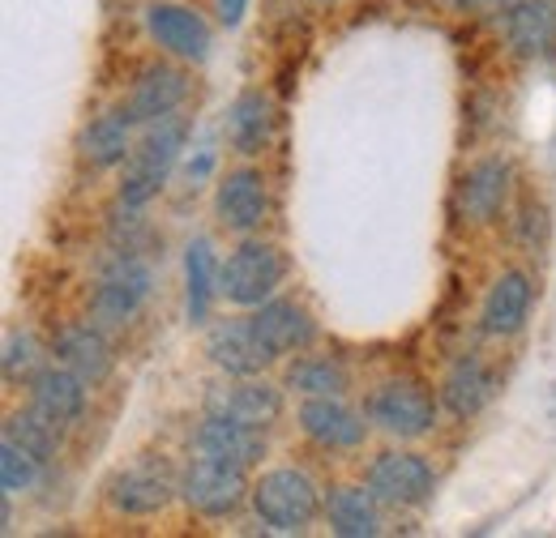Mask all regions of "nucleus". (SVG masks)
I'll return each instance as SVG.
<instances>
[{
    "label": "nucleus",
    "instance_id": "1",
    "mask_svg": "<svg viewBox=\"0 0 556 538\" xmlns=\"http://www.w3.org/2000/svg\"><path fill=\"white\" fill-rule=\"evenodd\" d=\"M185 141H189V120L185 116H163L154 125H141L138 145H134V154L125 163L121 205L141 209V205L154 202L163 193V184H167V176H172Z\"/></svg>",
    "mask_w": 556,
    "mask_h": 538
},
{
    "label": "nucleus",
    "instance_id": "2",
    "mask_svg": "<svg viewBox=\"0 0 556 538\" xmlns=\"http://www.w3.org/2000/svg\"><path fill=\"white\" fill-rule=\"evenodd\" d=\"M257 522L275 535H304L321 513H326V496L321 487L295 466H275L253 483L249 496Z\"/></svg>",
    "mask_w": 556,
    "mask_h": 538
},
{
    "label": "nucleus",
    "instance_id": "3",
    "mask_svg": "<svg viewBox=\"0 0 556 538\" xmlns=\"http://www.w3.org/2000/svg\"><path fill=\"white\" fill-rule=\"evenodd\" d=\"M154 291V269L141 253L116 248L103 266H99V282L90 291V321L99 330H121L141 312V304Z\"/></svg>",
    "mask_w": 556,
    "mask_h": 538
},
{
    "label": "nucleus",
    "instance_id": "4",
    "mask_svg": "<svg viewBox=\"0 0 556 538\" xmlns=\"http://www.w3.org/2000/svg\"><path fill=\"white\" fill-rule=\"evenodd\" d=\"M287 278V257L270 240H244L218 266V299L231 308H262Z\"/></svg>",
    "mask_w": 556,
    "mask_h": 538
},
{
    "label": "nucleus",
    "instance_id": "5",
    "mask_svg": "<svg viewBox=\"0 0 556 538\" xmlns=\"http://www.w3.org/2000/svg\"><path fill=\"white\" fill-rule=\"evenodd\" d=\"M364 414L377 432L394 436V440H424L437 427V402L428 394V385H419L416 376H390L381 381L368 402Z\"/></svg>",
    "mask_w": 556,
    "mask_h": 538
},
{
    "label": "nucleus",
    "instance_id": "6",
    "mask_svg": "<svg viewBox=\"0 0 556 538\" xmlns=\"http://www.w3.org/2000/svg\"><path fill=\"white\" fill-rule=\"evenodd\" d=\"M249 496H253L249 471L236 466V462H218V458L193 453L185 474H180V500L198 517H210V522H223V517L240 513Z\"/></svg>",
    "mask_w": 556,
    "mask_h": 538
},
{
    "label": "nucleus",
    "instance_id": "7",
    "mask_svg": "<svg viewBox=\"0 0 556 538\" xmlns=\"http://www.w3.org/2000/svg\"><path fill=\"white\" fill-rule=\"evenodd\" d=\"M103 496H108L112 513H121V517H154L180 496V478L163 458L141 453L108 478Z\"/></svg>",
    "mask_w": 556,
    "mask_h": 538
},
{
    "label": "nucleus",
    "instance_id": "8",
    "mask_svg": "<svg viewBox=\"0 0 556 538\" xmlns=\"http://www.w3.org/2000/svg\"><path fill=\"white\" fill-rule=\"evenodd\" d=\"M364 483L386 509H424L437 491V474L428 466V458L399 453V449L377 453L364 471Z\"/></svg>",
    "mask_w": 556,
    "mask_h": 538
},
{
    "label": "nucleus",
    "instance_id": "9",
    "mask_svg": "<svg viewBox=\"0 0 556 538\" xmlns=\"http://www.w3.org/2000/svg\"><path fill=\"white\" fill-rule=\"evenodd\" d=\"M509 184H514V163L505 154L476 158L454 184V218L467 227L496 222L505 202H509Z\"/></svg>",
    "mask_w": 556,
    "mask_h": 538
},
{
    "label": "nucleus",
    "instance_id": "10",
    "mask_svg": "<svg viewBox=\"0 0 556 538\" xmlns=\"http://www.w3.org/2000/svg\"><path fill=\"white\" fill-rule=\"evenodd\" d=\"M146 30H150V39H154L167 56H176V61H185V65H206L210 61L214 30H210V22L193 4H176V0H154V4H146Z\"/></svg>",
    "mask_w": 556,
    "mask_h": 538
},
{
    "label": "nucleus",
    "instance_id": "11",
    "mask_svg": "<svg viewBox=\"0 0 556 538\" xmlns=\"http://www.w3.org/2000/svg\"><path fill=\"white\" fill-rule=\"evenodd\" d=\"M295 423L304 432V440H313L326 453H355L368 436V414L351 410L343 394L330 398H304L295 410Z\"/></svg>",
    "mask_w": 556,
    "mask_h": 538
},
{
    "label": "nucleus",
    "instance_id": "12",
    "mask_svg": "<svg viewBox=\"0 0 556 538\" xmlns=\"http://www.w3.org/2000/svg\"><path fill=\"white\" fill-rule=\"evenodd\" d=\"M270 214V184L257 167H236L214 189V218L223 231L253 235Z\"/></svg>",
    "mask_w": 556,
    "mask_h": 538
},
{
    "label": "nucleus",
    "instance_id": "13",
    "mask_svg": "<svg viewBox=\"0 0 556 538\" xmlns=\"http://www.w3.org/2000/svg\"><path fill=\"white\" fill-rule=\"evenodd\" d=\"M206 414H223L236 423H253V427H270L282 414V389L257 376H227L206 389Z\"/></svg>",
    "mask_w": 556,
    "mask_h": 538
},
{
    "label": "nucleus",
    "instance_id": "14",
    "mask_svg": "<svg viewBox=\"0 0 556 538\" xmlns=\"http://www.w3.org/2000/svg\"><path fill=\"white\" fill-rule=\"evenodd\" d=\"M206 355L210 363L218 372H227V376H257V372H266L275 363V355L266 350L253 317H227V321L210 325Z\"/></svg>",
    "mask_w": 556,
    "mask_h": 538
},
{
    "label": "nucleus",
    "instance_id": "15",
    "mask_svg": "<svg viewBox=\"0 0 556 538\" xmlns=\"http://www.w3.org/2000/svg\"><path fill=\"white\" fill-rule=\"evenodd\" d=\"M193 453L218 458V462H236V466L253 471L266 458V427L236 423V419H223V414H206L202 427L193 432Z\"/></svg>",
    "mask_w": 556,
    "mask_h": 538
},
{
    "label": "nucleus",
    "instance_id": "16",
    "mask_svg": "<svg viewBox=\"0 0 556 538\" xmlns=\"http://www.w3.org/2000/svg\"><path fill=\"white\" fill-rule=\"evenodd\" d=\"M253 325L266 342V350L275 359H287V355H300L317 342V317L300 304V299H266L257 312H253Z\"/></svg>",
    "mask_w": 556,
    "mask_h": 538
},
{
    "label": "nucleus",
    "instance_id": "17",
    "mask_svg": "<svg viewBox=\"0 0 556 538\" xmlns=\"http://www.w3.org/2000/svg\"><path fill=\"white\" fill-rule=\"evenodd\" d=\"M185 99H189V77L180 68L154 61V65H146L138 73V81H134V90L125 99V112H129L134 125H154L163 116H176Z\"/></svg>",
    "mask_w": 556,
    "mask_h": 538
},
{
    "label": "nucleus",
    "instance_id": "18",
    "mask_svg": "<svg viewBox=\"0 0 556 538\" xmlns=\"http://www.w3.org/2000/svg\"><path fill=\"white\" fill-rule=\"evenodd\" d=\"M501 35L514 56H544L556 48V0H509L501 17Z\"/></svg>",
    "mask_w": 556,
    "mask_h": 538
},
{
    "label": "nucleus",
    "instance_id": "19",
    "mask_svg": "<svg viewBox=\"0 0 556 538\" xmlns=\"http://www.w3.org/2000/svg\"><path fill=\"white\" fill-rule=\"evenodd\" d=\"M531 278L522 269H505L484 295V308H480V325H484L488 337H514L527 317H531Z\"/></svg>",
    "mask_w": 556,
    "mask_h": 538
},
{
    "label": "nucleus",
    "instance_id": "20",
    "mask_svg": "<svg viewBox=\"0 0 556 538\" xmlns=\"http://www.w3.org/2000/svg\"><path fill=\"white\" fill-rule=\"evenodd\" d=\"M134 145H138V141H134V120H129V112L121 107V112L94 116V120L77 133V158H81L86 167H94V171H108V167L129 163Z\"/></svg>",
    "mask_w": 556,
    "mask_h": 538
},
{
    "label": "nucleus",
    "instance_id": "21",
    "mask_svg": "<svg viewBox=\"0 0 556 538\" xmlns=\"http://www.w3.org/2000/svg\"><path fill=\"white\" fill-rule=\"evenodd\" d=\"M496 394V376L480 355H463L450 363L445 381H441V406L454 414V419H476Z\"/></svg>",
    "mask_w": 556,
    "mask_h": 538
},
{
    "label": "nucleus",
    "instance_id": "22",
    "mask_svg": "<svg viewBox=\"0 0 556 538\" xmlns=\"http://www.w3.org/2000/svg\"><path fill=\"white\" fill-rule=\"evenodd\" d=\"M30 406L39 414H48L56 427H70L81 419L86 410V381L70 372L65 363H52V368H39L30 376Z\"/></svg>",
    "mask_w": 556,
    "mask_h": 538
},
{
    "label": "nucleus",
    "instance_id": "23",
    "mask_svg": "<svg viewBox=\"0 0 556 538\" xmlns=\"http://www.w3.org/2000/svg\"><path fill=\"white\" fill-rule=\"evenodd\" d=\"M326 522L339 538H377L381 535V500L355 483H339L326 491Z\"/></svg>",
    "mask_w": 556,
    "mask_h": 538
},
{
    "label": "nucleus",
    "instance_id": "24",
    "mask_svg": "<svg viewBox=\"0 0 556 538\" xmlns=\"http://www.w3.org/2000/svg\"><path fill=\"white\" fill-rule=\"evenodd\" d=\"M270 129H275V103H270V94H262V90L236 94V103L227 107V125H223L227 145H231L236 154L253 158V154H262V145L270 141Z\"/></svg>",
    "mask_w": 556,
    "mask_h": 538
},
{
    "label": "nucleus",
    "instance_id": "25",
    "mask_svg": "<svg viewBox=\"0 0 556 538\" xmlns=\"http://www.w3.org/2000/svg\"><path fill=\"white\" fill-rule=\"evenodd\" d=\"M52 355H56V363H65L70 372H77L86 385H99L112 372V346H108V337H103V330L94 321L61 330Z\"/></svg>",
    "mask_w": 556,
    "mask_h": 538
},
{
    "label": "nucleus",
    "instance_id": "26",
    "mask_svg": "<svg viewBox=\"0 0 556 538\" xmlns=\"http://www.w3.org/2000/svg\"><path fill=\"white\" fill-rule=\"evenodd\" d=\"M282 389H291V394H300V398L348 394L351 372L339 355H308V350H300V355L282 368Z\"/></svg>",
    "mask_w": 556,
    "mask_h": 538
},
{
    "label": "nucleus",
    "instance_id": "27",
    "mask_svg": "<svg viewBox=\"0 0 556 538\" xmlns=\"http://www.w3.org/2000/svg\"><path fill=\"white\" fill-rule=\"evenodd\" d=\"M214 295H218L214 248H210V240H193L185 248V308H189V325H206Z\"/></svg>",
    "mask_w": 556,
    "mask_h": 538
},
{
    "label": "nucleus",
    "instance_id": "28",
    "mask_svg": "<svg viewBox=\"0 0 556 538\" xmlns=\"http://www.w3.org/2000/svg\"><path fill=\"white\" fill-rule=\"evenodd\" d=\"M4 440H17L22 449H30L35 458H56V449H61V427L48 419V414H39L35 406L30 410H13L9 419H4Z\"/></svg>",
    "mask_w": 556,
    "mask_h": 538
},
{
    "label": "nucleus",
    "instance_id": "29",
    "mask_svg": "<svg viewBox=\"0 0 556 538\" xmlns=\"http://www.w3.org/2000/svg\"><path fill=\"white\" fill-rule=\"evenodd\" d=\"M39 471H43V458H35L30 449H22L17 440H4L0 445V487L4 496H22L39 483Z\"/></svg>",
    "mask_w": 556,
    "mask_h": 538
},
{
    "label": "nucleus",
    "instance_id": "30",
    "mask_svg": "<svg viewBox=\"0 0 556 538\" xmlns=\"http://www.w3.org/2000/svg\"><path fill=\"white\" fill-rule=\"evenodd\" d=\"M35 359H39V342H35V337L22 334V330H9V334H4V376H9V381L26 376V372L35 368Z\"/></svg>",
    "mask_w": 556,
    "mask_h": 538
},
{
    "label": "nucleus",
    "instance_id": "31",
    "mask_svg": "<svg viewBox=\"0 0 556 538\" xmlns=\"http://www.w3.org/2000/svg\"><path fill=\"white\" fill-rule=\"evenodd\" d=\"M214 9H218V22L227 30H236L244 22V13H249V0H214Z\"/></svg>",
    "mask_w": 556,
    "mask_h": 538
},
{
    "label": "nucleus",
    "instance_id": "32",
    "mask_svg": "<svg viewBox=\"0 0 556 538\" xmlns=\"http://www.w3.org/2000/svg\"><path fill=\"white\" fill-rule=\"evenodd\" d=\"M458 9H492V4H509V0H454Z\"/></svg>",
    "mask_w": 556,
    "mask_h": 538
},
{
    "label": "nucleus",
    "instance_id": "33",
    "mask_svg": "<svg viewBox=\"0 0 556 538\" xmlns=\"http://www.w3.org/2000/svg\"><path fill=\"white\" fill-rule=\"evenodd\" d=\"M317 4H334V0H317Z\"/></svg>",
    "mask_w": 556,
    "mask_h": 538
}]
</instances>
